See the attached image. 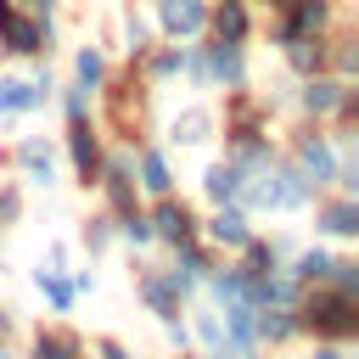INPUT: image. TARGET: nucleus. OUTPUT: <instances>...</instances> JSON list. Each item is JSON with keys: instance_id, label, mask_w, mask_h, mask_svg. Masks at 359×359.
<instances>
[{"instance_id": "473e14b6", "label": "nucleus", "mask_w": 359, "mask_h": 359, "mask_svg": "<svg viewBox=\"0 0 359 359\" xmlns=\"http://www.w3.org/2000/svg\"><path fill=\"white\" fill-rule=\"evenodd\" d=\"M56 101H62V118H95V90H84L73 79L56 90Z\"/></svg>"}, {"instance_id": "49530a36", "label": "nucleus", "mask_w": 359, "mask_h": 359, "mask_svg": "<svg viewBox=\"0 0 359 359\" xmlns=\"http://www.w3.org/2000/svg\"><path fill=\"white\" fill-rule=\"evenodd\" d=\"M337 6H342V0H337Z\"/></svg>"}, {"instance_id": "a878e982", "label": "nucleus", "mask_w": 359, "mask_h": 359, "mask_svg": "<svg viewBox=\"0 0 359 359\" xmlns=\"http://www.w3.org/2000/svg\"><path fill=\"white\" fill-rule=\"evenodd\" d=\"M325 39H331V34H303V39L280 45V62H286V73H292V79L325 73Z\"/></svg>"}, {"instance_id": "f704fd0d", "label": "nucleus", "mask_w": 359, "mask_h": 359, "mask_svg": "<svg viewBox=\"0 0 359 359\" xmlns=\"http://www.w3.org/2000/svg\"><path fill=\"white\" fill-rule=\"evenodd\" d=\"M325 286H337V292H348V297H359V264L337 252V264H331V280H325Z\"/></svg>"}, {"instance_id": "37998d69", "label": "nucleus", "mask_w": 359, "mask_h": 359, "mask_svg": "<svg viewBox=\"0 0 359 359\" xmlns=\"http://www.w3.org/2000/svg\"><path fill=\"white\" fill-rule=\"evenodd\" d=\"M0 252H6V224H0Z\"/></svg>"}, {"instance_id": "7ed1b4c3", "label": "nucleus", "mask_w": 359, "mask_h": 359, "mask_svg": "<svg viewBox=\"0 0 359 359\" xmlns=\"http://www.w3.org/2000/svg\"><path fill=\"white\" fill-rule=\"evenodd\" d=\"M286 157L297 163V174L314 185V196L320 191H331V180H337V163H342V146H337V135L325 129V123H309V118H297L292 129H286Z\"/></svg>"}, {"instance_id": "c85d7f7f", "label": "nucleus", "mask_w": 359, "mask_h": 359, "mask_svg": "<svg viewBox=\"0 0 359 359\" xmlns=\"http://www.w3.org/2000/svg\"><path fill=\"white\" fill-rule=\"evenodd\" d=\"M107 67H112V62H107V50H101V45H90V39H84V45H73V84L101 90Z\"/></svg>"}, {"instance_id": "4c0bfd02", "label": "nucleus", "mask_w": 359, "mask_h": 359, "mask_svg": "<svg viewBox=\"0 0 359 359\" xmlns=\"http://www.w3.org/2000/svg\"><path fill=\"white\" fill-rule=\"evenodd\" d=\"M67 280H73V292H79V297H90V292H95V269H67Z\"/></svg>"}, {"instance_id": "cd10ccee", "label": "nucleus", "mask_w": 359, "mask_h": 359, "mask_svg": "<svg viewBox=\"0 0 359 359\" xmlns=\"http://www.w3.org/2000/svg\"><path fill=\"white\" fill-rule=\"evenodd\" d=\"M118 28H123V50H129V62L146 56V50L157 45V28H151V11H146V6H123Z\"/></svg>"}, {"instance_id": "bb28decb", "label": "nucleus", "mask_w": 359, "mask_h": 359, "mask_svg": "<svg viewBox=\"0 0 359 359\" xmlns=\"http://www.w3.org/2000/svg\"><path fill=\"white\" fill-rule=\"evenodd\" d=\"M252 337H258V348H286V342H297V314L292 309H258Z\"/></svg>"}, {"instance_id": "7c9ffc66", "label": "nucleus", "mask_w": 359, "mask_h": 359, "mask_svg": "<svg viewBox=\"0 0 359 359\" xmlns=\"http://www.w3.org/2000/svg\"><path fill=\"white\" fill-rule=\"evenodd\" d=\"M112 236L123 241V247H151V219H146V208L135 202V208H123V213H112Z\"/></svg>"}, {"instance_id": "ea45409f", "label": "nucleus", "mask_w": 359, "mask_h": 359, "mask_svg": "<svg viewBox=\"0 0 359 359\" xmlns=\"http://www.w3.org/2000/svg\"><path fill=\"white\" fill-rule=\"evenodd\" d=\"M45 264H50V269H67V241H50V247H45Z\"/></svg>"}, {"instance_id": "4468645a", "label": "nucleus", "mask_w": 359, "mask_h": 359, "mask_svg": "<svg viewBox=\"0 0 359 359\" xmlns=\"http://www.w3.org/2000/svg\"><path fill=\"white\" fill-rule=\"evenodd\" d=\"M309 208H314V230H320V236H331V241H353V236H359V196L320 191Z\"/></svg>"}, {"instance_id": "20e7f679", "label": "nucleus", "mask_w": 359, "mask_h": 359, "mask_svg": "<svg viewBox=\"0 0 359 359\" xmlns=\"http://www.w3.org/2000/svg\"><path fill=\"white\" fill-rule=\"evenodd\" d=\"M6 168H17V185L22 191H56L62 185V168H56V146L45 135H22L17 146L0 151Z\"/></svg>"}, {"instance_id": "2eb2a0df", "label": "nucleus", "mask_w": 359, "mask_h": 359, "mask_svg": "<svg viewBox=\"0 0 359 359\" xmlns=\"http://www.w3.org/2000/svg\"><path fill=\"white\" fill-rule=\"evenodd\" d=\"M135 297L146 303V314L163 325V320H180L185 314V303H180V292L168 286V275L157 269V264H135Z\"/></svg>"}, {"instance_id": "9b49d317", "label": "nucleus", "mask_w": 359, "mask_h": 359, "mask_svg": "<svg viewBox=\"0 0 359 359\" xmlns=\"http://www.w3.org/2000/svg\"><path fill=\"white\" fill-rule=\"evenodd\" d=\"M342 90H348L342 79H331V73H309V79H292L286 101L297 107V118H309V123H331V112H337Z\"/></svg>"}, {"instance_id": "e433bc0d", "label": "nucleus", "mask_w": 359, "mask_h": 359, "mask_svg": "<svg viewBox=\"0 0 359 359\" xmlns=\"http://www.w3.org/2000/svg\"><path fill=\"white\" fill-rule=\"evenodd\" d=\"M163 337H168L174 353H191V325L185 320H163Z\"/></svg>"}, {"instance_id": "5701e85b", "label": "nucleus", "mask_w": 359, "mask_h": 359, "mask_svg": "<svg viewBox=\"0 0 359 359\" xmlns=\"http://www.w3.org/2000/svg\"><path fill=\"white\" fill-rule=\"evenodd\" d=\"M230 264H236L241 275H269V269H280V264H286V241H280V236H258V230H252V236L241 241V252H230Z\"/></svg>"}, {"instance_id": "79ce46f5", "label": "nucleus", "mask_w": 359, "mask_h": 359, "mask_svg": "<svg viewBox=\"0 0 359 359\" xmlns=\"http://www.w3.org/2000/svg\"><path fill=\"white\" fill-rule=\"evenodd\" d=\"M0 359H17V353H11V348H6V342H0Z\"/></svg>"}, {"instance_id": "c756f323", "label": "nucleus", "mask_w": 359, "mask_h": 359, "mask_svg": "<svg viewBox=\"0 0 359 359\" xmlns=\"http://www.w3.org/2000/svg\"><path fill=\"white\" fill-rule=\"evenodd\" d=\"M28 112H34V90H28V79H22V73H0V123L28 118Z\"/></svg>"}, {"instance_id": "a19ab883", "label": "nucleus", "mask_w": 359, "mask_h": 359, "mask_svg": "<svg viewBox=\"0 0 359 359\" xmlns=\"http://www.w3.org/2000/svg\"><path fill=\"white\" fill-rule=\"evenodd\" d=\"M11 325H17V320H11V309H0V342L11 337Z\"/></svg>"}, {"instance_id": "f03ea898", "label": "nucleus", "mask_w": 359, "mask_h": 359, "mask_svg": "<svg viewBox=\"0 0 359 359\" xmlns=\"http://www.w3.org/2000/svg\"><path fill=\"white\" fill-rule=\"evenodd\" d=\"M292 314H297V337H309V342L348 348L359 337V297H348L337 286H303L297 303H292Z\"/></svg>"}, {"instance_id": "423d86ee", "label": "nucleus", "mask_w": 359, "mask_h": 359, "mask_svg": "<svg viewBox=\"0 0 359 359\" xmlns=\"http://www.w3.org/2000/svg\"><path fill=\"white\" fill-rule=\"evenodd\" d=\"M62 151H67L73 185L95 191V180H101V157H107V135H101V123H95V118H67V129H62Z\"/></svg>"}, {"instance_id": "f257e3e1", "label": "nucleus", "mask_w": 359, "mask_h": 359, "mask_svg": "<svg viewBox=\"0 0 359 359\" xmlns=\"http://www.w3.org/2000/svg\"><path fill=\"white\" fill-rule=\"evenodd\" d=\"M146 107H151V84L135 73V62L107 67V79L95 90V123H107L118 146H140L151 135L146 129Z\"/></svg>"}, {"instance_id": "ddd939ff", "label": "nucleus", "mask_w": 359, "mask_h": 359, "mask_svg": "<svg viewBox=\"0 0 359 359\" xmlns=\"http://www.w3.org/2000/svg\"><path fill=\"white\" fill-rule=\"evenodd\" d=\"M202 62H208V90H241L252 79L247 45H230V39H208L202 34Z\"/></svg>"}, {"instance_id": "b1692460", "label": "nucleus", "mask_w": 359, "mask_h": 359, "mask_svg": "<svg viewBox=\"0 0 359 359\" xmlns=\"http://www.w3.org/2000/svg\"><path fill=\"white\" fill-rule=\"evenodd\" d=\"M331 264H337V252L331 247H320V241H309V247H297V252H286V275L297 280V286H325L331 280Z\"/></svg>"}, {"instance_id": "6ab92c4d", "label": "nucleus", "mask_w": 359, "mask_h": 359, "mask_svg": "<svg viewBox=\"0 0 359 359\" xmlns=\"http://www.w3.org/2000/svg\"><path fill=\"white\" fill-rule=\"evenodd\" d=\"M247 236H252V213H241L236 202H230V208H213V213L202 219V241H208L213 252H241Z\"/></svg>"}, {"instance_id": "4be33fe9", "label": "nucleus", "mask_w": 359, "mask_h": 359, "mask_svg": "<svg viewBox=\"0 0 359 359\" xmlns=\"http://www.w3.org/2000/svg\"><path fill=\"white\" fill-rule=\"evenodd\" d=\"M269 180H275V213H303V208L314 202V185L297 174L292 157H275V163H269Z\"/></svg>"}, {"instance_id": "aec40b11", "label": "nucleus", "mask_w": 359, "mask_h": 359, "mask_svg": "<svg viewBox=\"0 0 359 359\" xmlns=\"http://www.w3.org/2000/svg\"><path fill=\"white\" fill-rule=\"evenodd\" d=\"M22 359H90V348H84V337L73 331V325H34L28 331V353Z\"/></svg>"}, {"instance_id": "a211bd4d", "label": "nucleus", "mask_w": 359, "mask_h": 359, "mask_svg": "<svg viewBox=\"0 0 359 359\" xmlns=\"http://www.w3.org/2000/svg\"><path fill=\"white\" fill-rule=\"evenodd\" d=\"M219 135V112L213 107H180L174 118H168V129H163V146H208Z\"/></svg>"}, {"instance_id": "2f4dec72", "label": "nucleus", "mask_w": 359, "mask_h": 359, "mask_svg": "<svg viewBox=\"0 0 359 359\" xmlns=\"http://www.w3.org/2000/svg\"><path fill=\"white\" fill-rule=\"evenodd\" d=\"M79 241H84V252H90V258H101V252L118 241V236H112V213L101 208V213H90V219H79Z\"/></svg>"}, {"instance_id": "412c9836", "label": "nucleus", "mask_w": 359, "mask_h": 359, "mask_svg": "<svg viewBox=\"0 0 359 359\" xmlns=\"http://www.w3.org/2000/svg\"><path fill=\"white\" fill-rule=\"evenodd\" d=\"M241 185H247V168H241L236 157H213V163L202 168V196H208V208H230V202L241 196Z\"/></svg>"}, {"instance_id": "1a4fd4ad", "label": "nucleus", "mask_w": 359, "mask_h": 359, "mask_svg": "<svg viewBox=\"0 0 359 359\" xmlns=\"http://www.w3.org/2000/svg\"><path fill=\"white\" fill-rule=\"evenodd\" d=\"M146 219H151V241H163V247H180V241H196L202 236V213L185 202V196H151V208H146Z\"/></svg>"}, {"instance_id": "72a5a7b5", "label": "nucleus", "mask_w": 359, "mask_h": 359, "mask_svg": "<svg viewBox=\"0 0 359 359\" xmlns=\"http://www.w3.org/2000/svg\"><path fill=\"white\" fill-rule=\"evenodd\" d=\"M28 213V191L17 180H0V224H17Z\"/></svg>"}, {"instance_id": "dca6fc26", "label": "nucleus", "mask_w": 359, "mask_h": 359, "mask_svg": "<svg viewBox=\"0 0 359 359\" xmlns=\"http://www.w3.org/2000/svg\"><path fill=\"white\" fill-rule=\"evenodd\" d=\"M135 191H140V196H168V191H174L168 146H157V140H140V146H135Z\"/></svg>"}, {"instance_id": "c03bdc74", "label": "nucleus", "mask_w": 359, "mask_h": 359, "mask_svg": "<svg viewBox=\"0 0 359 359\" xmlns=\"http://www.w3.org/2000/svg\"><path fill=\"white\" fill-rule=\"evenodd\" d=\"M174 359H196V353H174Z\"/></svg>"}, {"instance_id": "f3484780", "label": "nucleus", "mask_w": 359, "mask_h": 359, "mask_svg": "<svg viewBox=\"0 0 359 359\" xmlns=\"http://www.w3.org/2000/svg\"><path fill=\"white\" fill-rule=\"evenodd\" d=\"M258 28L252 17V0H208V39H230V45H247Z\"/></svg>"}, {"instance_id": "9d476101", "label": "nucleus", "mask_w": 359, "mask_h": 359, "mask_svg": "<svg viewBox=\"0 0 359 359\" xmlns=\"http://www.w3.org/2000/svg\"><path fill=\"white\" fill-rule=\"evenodd\" d=\"M151 28L174 45H191L208 34V0H151Z\"/></svg>"}, {"instance_id": "0eeeda50", "label": "nucleus", "mask_w": 359, "mask_h": 359, "mask_svg": "<svg viewBox=\"0 0 359 359\" xmlns=\"http://www.w3.org/2000/svg\"><path fill=\"white\" fill-rule=\"evenodd\" d=\"M0 50L6 56H50L56 50V17H34L6 6L0 11Z\"/></svg>"}, {"instance_id": "c9c22d12", "label": "nucleus", "mask_w": 359, "mask_h": 359, "mask_svg": "<svg viewBox=\"0 0 359 359\" xmlns=\"http://www.w3.org/2000/svg\"><path fill=\"white\" fill-rule=\"evenodd\" d=\"M90 353H95V359H135L123 337H95V342H90Z\"/></svg>"}, {"instance_id": "a18cd8bd", "label": "nucleus", "mask_w": 359, "mask_h": 359, "mask_svg": "<svg viewBox=\"0 0 359 359\" xmlns=\"http://www.w3.org/2000/svg\"><path fill=\"white\" fill-rule=\"evenodd\" d=\"M6 6H11V0H0V11H6Z\"/></svg>"}, {"instance_id": "6e6552de", "label": "nucleus", "mask_w": 359, "mask_h": 359, "mask_svg": "<svg viewBox=\"0 0 359 359\" xmlns=\"http://www.w3.org/2000/svg\"><path fill=\"white\" fill-rule=\"evenodd\" d=\"M331 28H337V0H292L286 11H275L269 45L280 50V45H292L303 34H331Z\"/></svg>"}, {"instance_id": "f8f14e48", "label": "nucleus", "mask_w": 359, "mask_h": 359, "mask_svg": "<svg viewBox=\"0 0 359 359\" xmlns=\"http://www.w3.org/2000/svg\"><path fill=\"white\" fill-rule=\"evenodd\" d=\"M174 258L163 264V275H168V286L180 292V303H191L196 292H202V275L213 269V247L196 236V241H180V247H168Z\"/></svg>"}, {"instance_id": "39448f33", "label": "nucleus", "mask_w": 359, "mask_h": 359, "mask_svg": "<svg viewBox=\"0 0 359 359\" xmlns=\"http://www.w3.org/2000/svg\"><path fill=\"white\" fill-rule=\"evenodd\" d=\"M269 123H275V101L269 95H258V90H224V112H219V135H224V146L230 140H252V135H269Z\"/></svg>"}, {"instance_id": "58836bf2", "label": "nucleus", "mask_w": 359, "mask_h": 359, "mask_svg": "<svg viewBox=\"0 0 359 359\" xmlns=\"http://www.w3.org/2000/svg\"><path fill=\"white\" fill-rule=\"evenodd\" d=\"M303 359H353V353H348V348H337V342H314Z\"/></svg>"}, {"instance_id": "393cba45", "label": "nucleus", "mask_w": 359, "mask_h": 359, "mask_svg": "<svg viewBox=\"0 0 359 359\" xmlns=\"http://www.w3.org/2000/svg\"><path fill=\"white\" fill-rule=\"evenodd\" d=\"M28 280H34V292L50 303V314H73L79 309V292H73V280H67V269H50V264H34L28 269Z\"/></svg>"}]
</instances>
